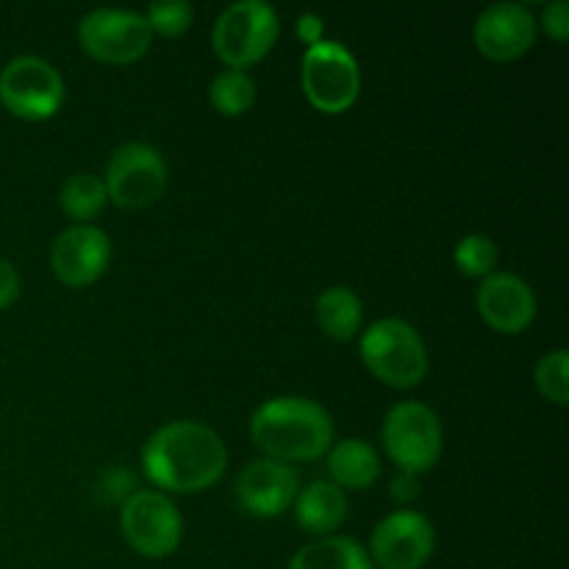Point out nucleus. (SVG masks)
Masks as SVG:
<instances>
[{"mask_svg":"<svg viewBox=\"0 0 569 569\" xmlns=\"http://www.w3.org/2000/svg\"><path fill=\"white\" fill-rule=\"evenodd\" d=\"M228 467L226 442L194 420L161 426L142 448V470L159 489L189 495L214 487Z\"/></svg>","mask_w":569,"mask_h":569,"instance_id":"nucleus-1","label":"nucleus"},{"mask_svg":"<svg viewBox=\"0 0 569 569\" xmlns=\"http://www.w3.org/2000/svg\"><path fill=\"white\" fill-rule=\"evenodd\" d=\"M250 439L267 459L315 461L333 445L331 415L317 400L283 395L270 398L250 417Z\"/></svg>","mask_w":569,"mask_h":569,"instance_id":"nucleus-2","label":"nucleus"},{"mask_svg":"<svg viewBox=\"0 0 569 569\" xmlns=\"http://www.w3.org/2000/svg\"><path fill=\"white\" fill-rule=\"evenodd\" d=\"M367 370L395 389H411L428 376V348L420 331L400 317L376 320L359 342Z\"/></svg>","mask_w":569,"mask_h":569,"instance_id":"nucleus-3","label":"nucleus"},{"mask_svg":"<svg viewBox=\"0 0 569 569\" xmlns=\"http://www.w3.org/2000/svg\"><path fill=\"white\" fill-rule=\"evenodd\" d=\"M383 450L400 467V472L422 476L437 467L442 456V422L431 406L420 400H403L383 417Z\"/></svg>","mask_w":569,"mask_h":569,"instance_id":"nucleus-4","label":"nucleus"},{"mask_svg":"<svg viewBox=\"0 0 569 569\" xmlns=\"http://www.w3.org/2000/svg\"><path fill=\"white\" fill-rule=\"evenodd\" d=\"M278 39V14L264 0H239L214 22L211 44L228 70H248L264 59Z\"/></svg>","mask_w":569,"mask_h":569,"instance_id":"nucleus-5","label":"nucleus"},{"mask_svg":"<svg viewBox=\"0 0 569 569\" xmlns=\"http://www.w3.org/2000/svg\"><path fill=\"white\" fill-rule=\"evenodd\" d=\"M300 81L309 103L322 114H342L361 92V70L356 56L333 39L311 44L303 53Z\"/></svg>","mask_w":569,"mask_h":569,"instance_id":"nucleus-6","label":"nucleus"},{"mask_svg":"<svg viewBox=\"0 0 569 569\" xmlns=\"http://www.w3.org/2000/svg\"><path fill=\"white\" fill-rule=\"evenodd\" d=\"M122 537L144 559H164L181 545L183 520L178 506L156 489H137L120 509Z\"/></svg>","mask_w":569,"mask_h":569,"instance_id":"nucleus-7","label":"nucleus"},{"mask_svg":"<svg viewBox=\"0 0 569 569\" xmlns=\"http://www.w3.org/2000/svg\"><path fill=\"white\" fill-rule=\"evenodd\" d=\"M106 194L120 209L153 206L167 189V161L153 144L126 142L111 153L106 167Z\"/></svg>","mask_w":569,"mask_h":569,"instance_id":"nucleus-8","label":"nucleus"},{"mask_svg":"<svg viewBox=\"0 0 569 569\" xmlns=\"http://www.w3.org/2000/svg\"><path fill=\"white\" fill-rule=\"evenodd\" d=\"M0 100L20 120H50L64 103V81L50 61L20 56L0 72Z\"/></svg>","mask_w":569,"mask_h":569,"instance_id":"nucleus-9","label":"nucleus"},{"mask_svg":"<svg viewBox=\"0 0 569 569\" xmlns=\"http://www.w3.org/2000/svg\"><path fill=\"white\" fill-rule=\"evenodd\" d=\"M144 14L126 9H94L78 22V42L92 59L103 64H133L150 48Z\"/></svg>","mask_w":569,"mask_h":569,"instance_id":"nucleus-10","label":"nucleus"},{"mask_svg":"<svg viewBox=\"0 0 569 569\" xmlns=\"http://www.w3.org/2000/svg\"><path fill=\"white\" fill-rule=\"evenodd\" d=\"M437 531L420 511H392L372 531L370 553L381 569H420L431 559Z\"/></svg>","mask_w":569,"mask_h":569,"instance_id":"nucleus-11","label":"nucleus"},{"mask_svg":"<svg viewBox=\"0 0 569 569\" xmlns=\"http://www.w3.org/2000/svg\"><path fill=\"white\" fill-rule=\"evenodd\" d=\"M111 261V239L98 226H72L50 248V270L67 287H89Z\"/></svg>","mask_w":569,"mask_h":569,"instance_id":"nucleus-12","label":"nucleus"},{"mask_svg":"<svg viewBox=\"0 0 569 569\" xmlns=\"http://www.w3.org/2000/svg\"><path fill=\"white\" fill-rule=\"evenodd\" d=\"M476 48L492 61H515L537 42V20L522 3H492L472 28Z\"/></svg>","mask_w":569,"mask_h":569,"instance_id":"nucleus-13","label":"nucleus"},{"mask_svg":"<svg viewBox=\"0 0 569 569\" xmlns=\"http://www.w3.org/2000/svg\"><path fill=\"white\" fill-rule=\"evenodd\" d=\"M300 492L298 472L276 459L250 461L237 478V500L250 517L272 520L295 503Z\"/></svg>","mask_w":569,"mask_h":569,"instance_id":"nucleus-14","label":"nucleus"},{"mask_svg":"<svg viewBox=\"0 0 569 569\" xmlns=\"http://www.w3.org/2000/svg\"><path fill=\"white\" fill-rule=\"evenodd\" d=\"M478 311L483 322L500 333H522L537 317V295L515 272H492L478 289Z\"/></svg>","mask_w":569,"mask_h":569,"instance_id":"nucleus-15","label":"nucleus"},{"mask_svg":"<svg viewBox=\"0 0 569 569\" xmlns=\"http://www.w3.org/2000/svg\"><path fill=\"white\" fill-rule=\"evenodd\" d=\"M295 520L306 533L331 537L348 517V495L333 481H315L295 498Z\"/></svg>","mask_w":569,"mask_h":569,"instance_id":"nucleus-16","label":"nucleus"},{"mask_svg":"<svg viewBox=\"0 0 569 569\" xmlns=\"http://www.w3.org/2000/svg\"><path fill=\"white\" fill-rule=\"evenodd\" d=\"M328 472L339 489H370L381 476V459L365 439H342L328 450Z\"/></svg>","mask_w":569,"mask_h":569,"instance_id":"nucleus-17","label":"nucleus"},{"mask_svg":"<svg viewBox=\"0 0 569 569\" xmlns=\"http://www.w3.org/2000/svg\"><path fill=\"white\" fill-rule=\"evenodd\" d=\"M315 311L317 326L322 328L326 337L337 339V342H350L361 331V320H365L359 295L350 287H328L317 298Z\"/></svg>","mask_w":569,"mask_h":569,"instance_id":"nucleus-18","label":"nucleus"},{"mask_svg":"<svg viewBox=\"0 0 569 569\" xmlns=\"http://www.w3.org/2000/svg\"><path fill=\"white\" fill-rule=\"evenodd\" d=\"M287 569H372V561L356 539L322 537L300 548Z\"/></svg>","mask_w":569,"mask_h":569,"instance_id":"nucleus-19","label":"nucleus"},{"mask_svg":"<svg viewBox=\"0 0 569 569\" xmlns=\"http://www.w3.org/2000/svg\"><path fill=\"white\" fill-rule=\"evenodd\" d=\"M59 203L72 220L87 226V222L94 220V217L106 209V203H109L103 178L92 176V172H76V176L67 178L64 187H61Z\"/></svg>","mask_w":569,"mask_h":569,"instance_id":"nucleus-20","label":"nucleus"},{"mask_svg":"<svg viewBox=\"0 0 569 569\" xmlns=\"http://www.w3.org/2000/svg\"><path fill=\"white\" fill-rule=\"evenodd\" d=\"M256 98H259V89L248 70H228L226 67L222 72H217L209 87L211 106L226 117L248 114L256 106Z\"/></svg>","mask_w":569,"mask_h":569,"instance_id":"nucleus-21","label":"nucleus"},{"mask_svg":"<svg viewBox=\"0 0 569 569\" xmlns=\"http://www.w3.org/2000/svg\"><path fill=\"white\" fill-rule=\"evenodd\" d=\"M498 244L487 233H467L453 250V261L465 276L470 278H489L492 272H498Z\"/></svg>","mask_w":569,"mask_h":569,"instance_id":"nucleus-22","label":"nucleus"},{"mask_svg":"<svg viewBox=\"0 0 569 569\" xmlns=\"http://www.w3.org/2000/svg\"><path fill=\"white\" fill-rule=\"evenodd\" d=\"M569 350L567 348H556L550 353H545L539 359L537 370H533V381H537L539 395L545 400L556 406H567L569 400Z\"/></svg>","mask_w":569,"mask_h":569,"instance_id":"nucleus-23","label":"nucleus"},{"mask_svg":"<svg viewBox=\"0 0 569 569\" xmlns=\"http://www.w3.org/2000/svg\"><path fill=\"white\" fill-rule=\"evenodd\" d=\"M192 6L187 0H156L148 6V20L150 33H161V37H181L189 26H192Z\"/></svg>","mask_w":569,"mask_h":569,"instance_id":"nucleus-24","label":"nucleus"},{"mask_svg":"<svg viewBox=\"0 0 569 569\" xmlns=\"http://www.w3.org/2000/svg\"><path fill=\"white\" fill-rule=\"evenodd\" d=\"M100 489H103L106 500H111V503H114V500L117 503H126V500L137 492V478H133L128 470L111 467V470L103 476V481H100Z\"/></svg>","mask_w":569,"mask_h":569,"instance_id":"nucleus-25","label":"nucleus"},{"mask_svg":"<svg viewBox=\"0 0 569 569\" xmlns=\"http://www.w3.org/2000/svg\"><path fill=\"white\" fill-rule=\"evenodd\" d=\"M542 28L556 42H567L569 37V3L567 0H553L542 14Z\"/></svg>","mask_w":569,"mask_h":569,"instance_id":"nucleus-26","label":"nucleus"},{"mask_svg":"<svg viewBox=\"0 0 569 569\" xmlns=\"http://www.w3.org/2000/svg\"><path fill=\"white\" fill-rule=\"evenodd\" d=\"M20 298V276L9 259H0V309H9Z\"/></svg>","mask_w":569,"mask_h":569,"instance_id":"nucleus-27","label":"nucleus"},{"mask_svg":"<svg viewBox=\"0 0 569 569\" xmlns=\"http://www.w3.org/2000/svg\"><path fill=\"white\" fill-rule=\"evenodd\" d=\"M295 33H298V39H303L306 44H317L322 42V33H326V22H322L320 14H315V11H306V14L298 17V22H295Z\"/></svg>","mask_w":569,"mask_h":569,"instance_id":"nucleus-28","label":"nucleus"},{"mask_svg":"<svg viewBox=\"0 0 569 569\" xmlns=\"http://www.w3.org/2000/svg\"><path fill=\"white\" fill-rule=\"evenodd\" d=\"M389 495L398 503H409V500H415L420 495V481H417V476H409V472H398L392 478V483H389Z\"/></svg>","mask_w":569,"mask_h":569,"instance_id":"nucleus-29","label":"nucleus"}]
</instances>
